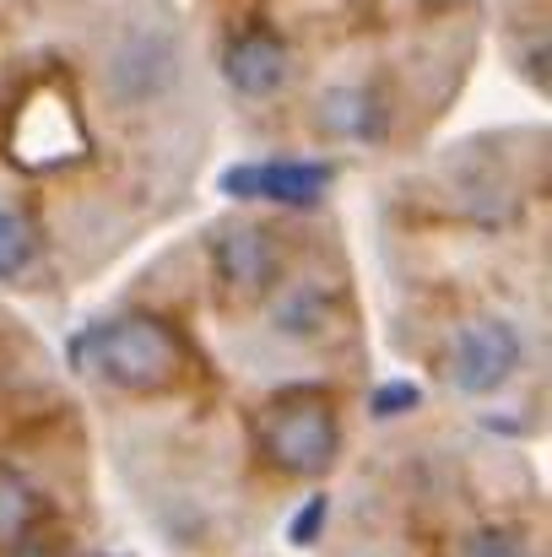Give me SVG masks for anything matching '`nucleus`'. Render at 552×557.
Returning <instances> with one entry per match:
<instances>
[{
    "label": "nucleus",
    "mask_w": 552,
    "mask_h": 557,
    "mask_svg": "<svg viewBox=\"0 0 552 557\" xmlns=\"http://www.w3.org/2000/svg\"><path fill=\"white\" fill-rule=\"evenodd\" d=\"M33 509H38V498H33L27 476H16L11 466H0V542L22 536L33 525Z\"/></svg>",
    "instance_id": "8"
},
{
    "label": "nucleus",
    "mask_w": 552,
    "mask_h": 557,
    "mask_svg": "<svg viewBox=\"0 0 552 557\" xmlns=\"http://www.w3.org/2000/svg\"><path fill=\"white\" fill-rule=\"evenodd\" d=\"M520 363V336L504 320H471L450 342V384L461 395H493Z\"/></svg>",
    "instance_id": "3"
},
{
    "label": "nucleus",
    "mask_w": 552,
    "mask_h": 557,
    "mask_svg": "<svg viewBox=\"0 0 552 557\" xmlns=\"http://www.w3.org/2000/svg\"><path fill=\"white\" fill-rule=\"evenodd\" d=\"M260 449L287 476H320V471H331L336 466V449H342L331 406L315 400V395L277 400L266 411V422H260Z\"/></svg>",
    "instance_id": "2"
},
{
    "label": "nucleus",
    "mask_w": 552,
    "mask_h": 557,
    "mask_svg": "<svg viewBox=\"0 0 552 557\" xmlns=\"http://www.w3.org/2000/svg\"><path fill=\"white\" fill-rule=\"evenodd\" d=\"M277 271H282V255L266 227H228L217 238V276H222L228 298H238V304L260 298L277 282Z\"/></svg>",
    "instance_id": "5"
},
{
    "label": "nucleus",
    "mask_w": 552,
    "mask_h": 557,
    "mask_svg": "<svg viewBox=\"0 0 552 557\" xmlns=\"http://www.w3.org/2000/svg\"><path fill=\"white\" fill-rule=\"evenodd\" d=\"M71 352H76V369L87 363L120 389H163L180 369V342L147 314H125L114 325H98Z\"/></svg>",
    "instance_id": "1"
},
{
    "label": "nucleus",
    "mask_w": 552,
    "mask_h": 557,
    "mask_svg": "<svg viewBox=\"0 0 552 557\" xmlns=\"http://www.w3.org/2000/svg\"><path fill=\"white\" fill-rule=\"evenodd\" d=\"M38 255V233L27 222V211L16 206H0V282H16Z\"/></svg>",
    "instance_id": "7"
},
{
    "label": "nucleus",
    "mask_w": 552,
    "mask_h": 557,
    "mask_svg": "<svg viewBox=\"0 0 552 557\" xmlns=\"http://www.w3.org/2000/svg\"><path fill=\"white\" fill-rule=\"evenodd\" d=\"M336 180L331 163H238L222 174V189L238 200H277V206H315Z\"/></svg>",
    "instance_id": "4"
},
{
    "label": "nucleus",
    "mask_w": 552,
    "mask_h": 557,
    "mask_svg": "<svg viewBox=\"0 0 552 557\" xmlns=\"http://www.w3.org/2000/svg\"><path fill=\"white\" fill-rule=\"evenodd\" d=\"M412 406H417V384H406V379H390L373 389V417H401Z\"/></svg>",
    "instance_id": "11"
},
{
    "label": "nucleus",
    "mask_w": 552,
    "mask_h": 557,
    "mask_svg": "<svg viewBox=\"0 0 552 557\" xmlns=\"http://www.w3.org/2000/svg\"><path fill=\"white\" fill-rule=\"evenodd\" d=\"M373 103H368L364 92H331L326 98V125L331 131H342V136H368L373 125Z\"/></svg>",
    "instance_id": "9"
},
{
    "label": "nucleus",
    "mask_w": 552,
    "mask_h": 557,
    "mask_svg": "<svg viewBox=\"0 0 552 557\" xmlns=\"http://www.w3.org/2000/svg\"><path fill=\"white\" fill-rule=\"evenodd\" d=\"M222 76H228L233 92H244V98H271V92L287 82V49H282V38H271V33H244V38H233L228 54H222Z\"/></svg>",
    "instance_id": "6"
},
{
    "label": "nucleus",
    "mask_w": 552,
    "mask_h": 557,
    "mask_svg": "<svg viewBox=\"0 0 552 557\" xmlns=\"http://www.w3.org/2000/svg\"><path fill=\"white\" fill-rule=\"evenodd\" d=\"M461 557H531L520 531H504V525H488V531H471Z\"/></svg>",
    "instance_id": "10"
},
{
    "label": "nucleus",
    "mask_w": 552,
    "mask_h": 557,
    "mask_svg": "<svg viewBox=\"0 0 552 557\" xmlns=\"http://www.w3.org/2000/svg\"><path fill=\"white\" fill-rule=\"evenodd\" d=\"M22 557H49V553H22Z\"/></svg>",
    "instance_id": "13"
},
{
    "label": "nucleus",
    "mask_w": 552,
    "mask_h": 557,
    "mask_svg": "<svg viewBox=\"0 0 552 557\" xmlns=\"http://www.w3.org/2000/svg\"><path fill=\"white\" fill-rule=\"evenodd\" d=\"M320 531H326V498L315 493L298 515H293V525H287V536L298 542V547H309V542H320Z\"/></svg>",
    "instance_id": "12"
}]
</instances>
